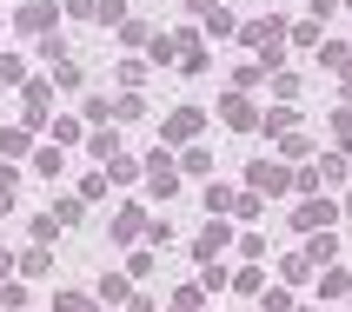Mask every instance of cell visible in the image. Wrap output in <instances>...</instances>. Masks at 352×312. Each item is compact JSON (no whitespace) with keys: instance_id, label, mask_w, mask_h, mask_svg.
I'll use <instances>...</instances> for the list:
<instances>
[{"instance_id":"f546056e","label":"cell","mask_w":352,"mask_h":312,"mask_svg":"<svg viewBox=\"0 0 352 312\" xmlns=\"http://www.w3.org/2000/svg\"><path fill=\"white\" fill-rule=\"evenodd\" d=\"M34 54H47V67H60V60L74 54V47H67V40H60V34H47V40H40V47H34Z\"/></svg>"},{"instance_id":"4fadbf2b","label":"cell","mask_w":352,"mask_h":312,"mask_svg":"<svg viewBox=\"0 0 352 312\" xmlns=\"http://www.w3.org/2000/svg\"><path fill=\"white\" fill-rule=\"evenodd\" d=\"M54 273V253H47V246H27V253H20V279H47Z\"/></svg>"},{"instance_id":"60d3db41","label":"cell","mask_w":352,"mask_h":312,"mask_svg":"<svg viewBox=\"0 0 352 312\" xmlns=\"http://www.w3.org/2000/svg\"><path fill=\"white\" fill-rule=\"evenodd\" d=\"M346 219H352V193H346Z\"/></svg>"},{"instance_id":"ab89813d","label":"cell","mask_w":352,"mask_h":312,"mask_svg":"<svg viewBox=\"0 0 352 312\" xmlns=\"http://www.w3.org/2000/svg\"><path fill=\"white\" fill-rule=\"evenodd\" d=\"M339 87H346V100H352V67H346V80H339Z\"/></svg>"},{"instance_id":"1f68e13d","label":"cell","mask_w":352,"mask_h":312,"mask_svg":"<svg viewBox=\"0 0 352 312\" xmlns=\"http://www.w3.org/2000/svg\"><path fill=\"white\" fill-rule=\"evenodd\" d=\"M259 213H266V206H259V193H253V186H246V193L233 199V219H259Z\"/></svg>"},{"instance_id":"836d02e7","label":"cell","mask_w":352,"mask_h":312,"mask_svg":"<svg viewBox=\"0 0 352 312\" xmlns=\"http://www.w3.org/2000/svg\"><path fill=\"white\" fill-rule=\"evenodd\" d=\"M173 239V219H146V246H166Z\"/></svg>"},{"instance_id":"cb8c5ba5","label":"cell","mask_w":352,"mask_h":312,"mask_svg":"<svg viewBox=\"0 0 352 312\" xmlns=\"http://www.w3.org/2000/svg\"><path fill=\"white\" fill-rule=\"evenodd\" d=\"M233 199H239L233 186H206V213H213V219H219V213H233Z\"/></svg>"},{"instance_id":"30bf717a","label":"cell","mask_w":352,"mask_h":312,"mask_svg":"<svg viewBox=\"0 0 352 312\" xmlns=\"http://www.w3.org/2000/svg\"><path fill=\"white\" fill-rule=\"evenodd\" d=\"M113 239H120V246L146 239V213H140V206H120V219H113Z\"/></svg>"},{"instance_id":"d6a6232c","label":"cell","mask_w":352,"mask_h":312,"mask_svg":"<svg viewBox=\"0 0 352 312\" xmlns=\"http://www.w3.org/2000/svg\"><path fill=\"white\" fill-rule=\"evenodd\" d=\"M199 293H206V286H179V293H173V312H199Z\"/></svg>"},{"instance_id":"6da1fadb","label":"cell","mask_w":352,"mask_h":312,"mask_svg":"<svg viewBox=\"0 0 352 312\" xmlns=\"http://www.w3.org/2000/svg\"><path fill=\"white\" fill-rule=\"evenodd\" d=\"M333 219H346V206H339V199H326V193H306L293 206V233H333Z\"/></svg>"},{"instance_id":"8d00e7d4","label":"cell","mask_w":352,"mask_h":312,"mask_svg":"<svg viewBox=\"0 0 352 312\" xmlns=\"http://www.w3.org/2000/svg\"><path fill=\"white\" fill-rule=\"evenodd\" d=\"M266 312H293V293H286V286H273V293H266Z\"/></svg>"},{"instance_id":"52a82bcc","label":"cell","mask_w":352,"mask_h":312,"mask_svg":"<svg viewBox=\"0 0 352 312\" xmlns=\"http://www.w3.org/2000/svg\"><path fill=\"white\" fill-rule=\"evenodd\" d=\"M226 239H233V226H226V219H206V233L193 239V259H199V266H213V259H219V246H226Z\"/></svg>"},{"instance_id":"5b68a950","label":"cell","mask_w":352,"mask_h":312,"mask_svg":"<svg viewBox=\"0 0 352 312\" xmlns=\"http://www.w3.org/2000/svg\"><path fill=\"white\" fill-rule=\"evenodd\" d=\"M293 179H299V173H286L279 159H253V173H246V186H253V193H286Z\"/></svg>"},{"instance_id":"4dcf8cb0","label":"cell","mask_w":352,"mask_h":312,"mask_svg":"<svg viewBox=\"0 0 352 312\" xmlns=\"http://www.w3.org/2000/svg\"><path fill=\"white\" fill-rule=\"evenodd\" d=\"M259 286H266V273H259V266H239V273H233V293H259Z\"/></svg>"},{"instance_id":"2e32d148","label":"cell","mask_w":352,"mask_h":312,"mask_svg":"<svg viewBox=\"0 0 352 312\" xmlns=\"http://www.w3.org/2000/svg\"><path fill=\"white\" fill-rule=\"evenodd\" d=\"M87 153L94 159H120V133L113 126H94V133H87Z\"/></svg>"},{"instance_id":"603a6c76","label":"cell","mask_w":352,"mask_h":312,"mask_svg":"<svg viewBox=\"0 0 352 312\" xmlns=\"http://www.w3.org/2000/svg\"><path fill=\"white\" fill-rule=\"evenodd\" d=\"M279 273H286V286H306V279H313V259H306V253H293L286 266H279Z\"/></svg>"},{"instance_id":"d4e9b609","label":"cell","mask_w":352,"mask_h":312,"mask_svg":"<svg viewBox=\"0 0 352 312\" xmlns=\"http://www.w3.org/2000/svg\"><path fill=\"white\" fill-rule=\"evenodd\" d=\"M0 306H7V312H27V286H20V279H0Z\"/></svg>"},{"instance_id":"4316f807","label":"cell","mask_w":352,"mask_h":312,"mask_svg":"<svg viewBox=\"0 0 352 312\" xmlns=\"http://www.w3.org/2000/svg\"><path fill=\"white\" fill-rule=\"evenodd\" d=\"M140 113H146V100H140V93H113V120H140Z\"/></svg>"},{"instance_id":"7a4b0ae2","label":"cell","mask_w":352,"mask_h":312,"mask_svg":"<svg viewBox=\"0 0 352 312\" xmlns=\"http://www.w3.org/2000/svg\"><path fill=\"white\" fill-rule=\"evenodd\" d=\"M239 47H253L259 67H279V20L273 14H266V20H246V27H239Z\"/></svg>"},{"instance_id":"74e56055","label":"cell","mask_w":352,"mask_h":312,"mask_svg":"<svg viewBox=\"0 0 352 312\" xmlns=\"http://www.w3.org/2000/svg\"><path fill=\"white\" fill-rule=\"evenodd\" d=\"M333 126H339V153H346V159H352V113H339V120H333Z\"/></svg>"},{"instance_id":"d590c367","label":"cell","mask_w":352,"mask_h":312,"mask_svg":"<svg viewBox=\"0 0 352 312\" xmlns=\"http://www.w3.org/2000/svg\"><path fill=\"white\" fill-rule=\"evenodd\" d=\"M87 120H94V126H100V120H113V100H107V93H94V100H87Z\"/></svg>"},{"instance_id":"9a60e30c","label":"cell","mask_w":352,"mask_h":312,"mask_svg":"<svg viewBox=\"0 0 352 312\" xmlns=\"http://www.w3.org/2000/svg\"><path fill=\"white\" fill-rule=\"evenodd\" d=\"M306 259H313V273H319V266H333V259H339V239L333 233H313V239H306Z\"/></svg>"},{"instance_id":"ffe728a7","label":"cell","mask_w":352,"mask_h":312,"mask_svg":"<svg viewBox=\"0 0 352 312\" xmlns=\"http://www.w3.org/2000/svg\"><path fill=\"white\" fill-rule=\"evenodd\" d=\"M54 219H60V233L80 226V219H87V199H54Z\"/></svg>"},{"instance_id":"3957f363","label":"cell","mask_w":352,"mask_h":312,"mask_svg":"<svg viewBox=\"0 0 352 312\" xmlns=\"http://www.w3.org/2000/svg\"><path fill=\"white\" fill-rule=\"evenodd\" d=\"M173 47H179V74H206V67H213V54H206V34H199V27L173 34Z\"/></svg>"},{"instance_id":"8992f818","label":"cell","mask_w":352,"mask_h":312,"mask_svg":"<svg viewBox=\"0 0 352 312\" xmlns=\"http://www.w3.org/2000/svg\"><path fill=\"white\" fill-rule=\"evenodd\" d=\"M54 14H60L54 0H27V7L14 14V27H20V34H40V40H47V34H54Z\"/></svg>"},{"instance_id":"b9f144b4","label":"cell","mask_w":352,"mask_h":312,"mask_svg":"<svg viewBox=\"0 0 352 312\" xmlns=\"http://www.w3.org/2000/svg\"><path fill=\"white\" fill-rule=\"evenodd\" d=\"M346 7H352V0H346Z\"/></svg>"},{"instance_id":"f35d334b","label":"cell","mask_w":352,"mask_h":312,"mask_svg":"<svg viewBox=\"0 0 352 312\" xmlns=\"http://www.w3.org/2000/svg\"><path fill=\"white\" fill-rule=\"evenodd\" d=\"M67 14H80V20H94V14H100V0H67Z\"/></svg>"},{"instance_id":"7402d4cb","label":"cell","mask_w":352,"mask_h":312,"mask_svg":"<svg viewBox=\"0 0 352 312\" xmlns=\"http://www.w3.org/2000/svg\"><path fill=\"white\" fill-rule=\"evenodd\" d=\"M179 173H213V153H206V146H186V153H179Z\"/></svg>"},{"instance_id":"e575fe53","label":"cell","mask_w":352,"mask_h":312,"mask_svg":"<svg viewBox=\"0 0 352 312\" xmlns=\"http://www.w3.org/2000/svg\"><path fill=\"white\" fill-rule=\"evenodd\" d=\"M279 153H286V159H306V153H313V140H299V133H286V140H279Z\"/></svg>"},{"instance_id":"7c38bea8","label":"cell","mask_w":352,"mask_h":312,"mask_svg":"<svg viewBox=\"0 0 352 312\" xmlns=\"http://www.w3.org/2000/svg\"><path fill=\"white\" fill-rule=\"evenodd\" d=\"M319 299H352V273L346 266H326V273H319Z\"/></svg>"},{"instance_id":"d6986e66","label":"cell","mask_w":352,"mask_h":312,"mask_svg":"<svg viewBox=\"0 0 352 312\" xmlns=\"http://www.w3.org/2000/svg\"><path fill=\"white\" fill-rule=\"evenodd\" d=\"M27 146H34V133H27V126H7V133H0V153H7V159H20Z\"/></svg>"},{"instance_id":"277c9868","label":"cell","mask_w":352,"mask_h":312,"mask_svg":"<svg viewBox=\"0 0 352 312\" xmlns=\"http://www.w3.org/2000/svg\"><path fill=\"white\" fill-rule=\"evenodd\" d=\"M219 120H226L233 133H253V126H259V107H253V100H246V93L233 87V93L219 100Z\"/></svg>"},{"instance_id":"ac0fdd59","label":"cell","mask_w":352,"mask_h":312,"mask_svg":"<svg viewBox=\"0 0 352 312\" xmlns=\"http://www.w3.org/2000/svg\"><path fill=\"white\" fill-rule=\"evenodd\" d=\"M319 67H339V74H346V67H352V47H346V40H326V47H319Z\"/></svg>"},{"instance_id":"ba28073f","label":"cell","mask_w":352,"mask_h":312,"mask_svg":"<svg viewBox=\"0 0 352 312\" xmlns=\"http://www.w3.org/2000/svg\"><path fill=\"white\" fill-rule=\"evenodd\" d=\"M199 126H206V113H199V107H173V113H166V126H160V140H193Z\"/></svg>"},{"instance_id":"484cf974","label":"cell","mask_w":352,"mask_h":312,"mask_svg":"<svg viewBox=\"0 0 352 312\" xmlns=\"http://www.w3.org/2000/svg\"><path fill=\"white\" fill-rule=\"evenodd\" d=\"M293 107H273V113H266V133H273V140H286V133H293Z\"/></svg>"},{"instance_id":"83f0119b","label":"cell","mask_w":352,"mask_h":312,"mask_svg":"<svg viewBox=\"0 0 352 312\" xmlns=\"http://www.w3.org/2000/svg\"><path fill=\"white\" fill-rule=\"evenodd\" d=\"M120 40H126V47H153V27H146V20H126Z\"/></svg>"},{"instance_id":"e0dca14e","label":"cell","mask_w":352,"mask_h":312,"mask_svg":"<svg viewBox=\"0 0 352 312\" xmlns=\"http://www.w3.org/2000/svg\"><path fill=\"white\" fill-rule=\"evenodd\" d=\"M54 312H100L94 293H54Z\"/></svg>"},{"instance_id":"8fae6325","label":"cell","mask_w":352,"mask_h":312,"mask_svg":"<svg viewBox=\"0 0 352 312\" xmlns=\"http://www.w3.org/2000/svg\"><path fill=\"white\" fill-rule=\"evenodd\" d=\"M94 299H100V306H120V299H133V279H126V273H100Z\"/></svg>"},{"instance_id":"5bb4252c","label":"cell","mask_w":352,"mask_h":312,"mask_svg":"<svg viewBox=\"0 0 352 312\" xmlns=\"http://www.w3.org/2000/svg\"><path fill=\"white\" fill-rule=\"evenodd\" d=\"M313 173H319V186H339V179L352 173V159H346V153H319V166H313Z\"/></svg>"},{"instance_id":"44dd1931","label":"cell","mask_w":352,"mask_h":312,"mask_svg":"<svg viewBox=\"0 0 352 312\" xmlns=\"http://www.w3.org/2000/svg\"><path fill=\"white\" fill-rule=\"evenodd\" d=\"M60 166H67V153H60V146H40V153H34V173H40V179H54Z\"/></svg>"},{"instance_id":"f1b7e54d","label":"cell","mask_w":352,"mask_h":312,"mask_svg":"<svg viewBox=\"0 0 352 312\" xmlns=\"http://www.w3.org/2000/svg\"><path fill=\"white\" fill-rule=\"evenodd\" d=\"M199 286H206V293H219V286H233V273L213 259V266H199Z\"/></svg>"},{"instance_id":"9c48e42d","label":"cell","mask_w":352,"mask_h":312,"mask_svg":"<svg viewBox=\"0 0 352 312\" xmlns=\"http://www.w3.org/2000/svg\"><path fill=\"white\" fill-rule=\"evenodd\" d=\"M193 7H199V34H206V40H213V34H239V20L226 14V7H213V0H193Z\"/></svg>"}]
</instances>
